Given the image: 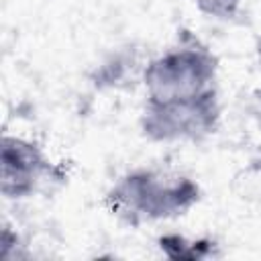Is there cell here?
<instances>
[{"label":"cell","instance_id":"6da1fadb","mask_svg":"<svg viewBox=\"0 0 261 261\" xmlns=\"http://www.w3.org/2000/svg\"><path fill=\"white\" fill-rule=\"evenodd\" d=\"M202 200L196 179L161 167H135L104 194V206L128 226L171 220L188 214Z\"/></svg>","mask_w":261,"mask_h":261},{"label":"cell","instance_id":"52a82bcc","mask_svg":"<svg viewBox=\"0 0 261 261\" xmlns=\"http://www.w3.org/2000/svg\"><path fill=\"white\" fill-rule=\"evenodd\" d=\"M232 192L247 202H261V159L251 161L232 177Z\"/></svg>","mask_w":261,"mask_h":261},{"label":"cell","instance_id":"9c48e42d","mask_svg":"<svg viewBox=\"0 0 261 261\" xmlns=\"http://www.w3.org/2000/svg\"><path fill=\"white\" fill-rule=\"evenodd\" d=\"M253 98H255V108H257V116H259V120H261V88H259V90H255Z\"/></svg>","mask_w":261,"mask_h":261},{"label":"cell","instance_id":"7a4b0ae2","mask_svg":"<svg viewBox=\"0 0 261 261\" xmlns=\"http://www.w3.org/2000/svg\"><path fill=\"white\" fill-rule=\"evenodd\" d=\"M218 57L190 29L177 31L175 43L149 59L141 71L147 96L171 98L192 96L216 88Z\"/></svg>","mask_w":261,"mask_h":261},{"label":"cell","instance_id":"8992f818","mask_svg":"<svg viewBox=\"0 0 261 261\" xmlns=\"http://www.w3.org/2000/svg\"><path fill=\"white\" fill-rule=\"evenodd\" d=\"M133 63H135L133 53H128V51L114 53V55H110L106 61H102V63L90 73V82H92V86L98 88V90L118 88V86L128 77V73L133 71V67H135Z\"/></svg>","mask_w":261,"mask_h":261},{"label":"cell","instance_id":"ba28073f","mask_svg":"<svg viewBox=\"0 0 261 261\" xmlns=\"http://www.w3.org/2000/svg\"><path fill=\"white\" fill-rule=\"evenodd\" d=\"M200 12L214 16L218 20H237L241 14V0H194Z\"/></svg>","mask_w":261,"mask_h":261},{"label":"cell","instance_id":"277c9868","mask_svg":"<svg viewBox=\"0 0 261 261\" xmlns=\"http://www.w3.org/2000/svg\"><path fill=\"white\" fill-rule=\"evenodd\" d=\"M63 179L43 149L24 137L4 135L0 147V192L6 200H24L37 194L47 181Z\"/></svg>","mask_w":261,"mask_h":261},{"label":"cell","instance_id":"3957f363","mask_svg":"<svg viewBox=\"0 0 261 261\" xmlns=\"http://www.w3.org/2000/svg\"><path fill=\"white\" fill-rule=\"evenodd\" d=\"M220 116L222 108L218 88L192 96H145L139 130L151 143H200L218 130Z\"/></svg>","mask_w":261,"mask_h":261},{"label":"cell","instance_id":"5b68a950","mask_svg":"<svg viewBox=\"0 0 261 261\" xmlns=\"http://www.w3.org/2000/svg\"><path fill=\"white\" fill-rule=\"evenodd\" d=\"M157 247L167 259L173 261H202L220 255V245L212 237L188 239L179 232H163L157 239Z\"/></svg>","mask_w":261,"mask_h":261}]
</instances>
